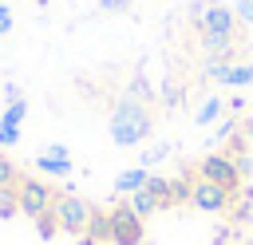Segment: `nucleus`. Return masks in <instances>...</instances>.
<instances>
[{
  "mask_svg": "<svg viewBox=\"0 0 253 245\" xmlns=\"http://www.w3.org/2000/svg\"><path fill=\"white\" fill-rule=\"evenodd\" d=\"M150 126H154V119L138 99H123L115 107V115H111V138L119 146H138L150 134Z\"/></svg>",
  "mask_w": 253,
  "mask_h": 245,
  "instance_id": "1",
  "label": "nucleus"
},
{
  "mask_svg": "<svg viewBox=\"0 0 253 245\" xmlns=\"http://www.w3.org/2000/svg\"><path fill=\"white\" fill-rule=\"evenodd\" d=\"M8 194H16L20 213L32 217V221H40L43 213H51V205H55V198H59V190L47 186V182H40V178H20Z\"/></svg>",
  "mask_w": 253,
  "mask_h": 245,
  "instance_id": "2",
  "label": "nucleus"
},
{
  "mask_svg": "<svg viewBox=\"0 0 253 245\" xmlns=\"http://www.w3.org/2000/svg\"><path fill=\"white\" fill-rule=\"evenodd\" d=\"M51 217H55V225H59L63 233L83 237L87 225H91V217H95V205L83 202L79 194H63V190H59V198H55V205H51Z\"/></svg>",
  "mask_w": 253,
  "mask_h": 245,
  "instance_id": "3",
  "label": "nucleus"
},
{
  "mask_svg": "<svg viewBox=\"0 0 253 245\" xmlns=\"http://www.w3.org/2000/svg\"><path fill=\"white\" fill-rule=\"evenodd\" d=\"M194 174H198L202 182H213V186L229 190V194H241V174H237V166H233V158H229L225 150L206 154L202 162H194Z\"/></svg>",
  "mask_w": 253,
  "mask_h": 245,
  "instance_id": "4",
  "label": "nucleus"
},
{
  "mask_svg": "<svg viewBox=\"0 0 253 245\" xmlns=\"http://www.w3.org/2000/svg\"><path fill=\"white\" fill-rule=\"evenodd\" d=\"M194 20L202 28V36H217V40H237V16L225 4H194Z\"/></svg>",
  "mask_w": 253,
  "mask_h": 245,
  "instance_id": "5",
  "label": "nucleus"
},
{
  "mask_svg": "<svg viewBox=\"0 0 253 245\" xmlns=\"http://www.w3.org/2000/svg\"><path fill=\"white\" fill-rule=\"evenodd\" d=\"M107 213H111V245H142V217L126 202L111 205Z\"/></svg>",
  "mask_w": 253,
  "mask_h": 245,
  "instance_id": "6",
  "label": "nucleus"
},
{
  "mask_svg": "<svg viewBox=\"0 0 253 245\" xmlns=\"http://www.w3.org/2000/svg\"><path fill=\"white\" fill-rule=\"evenodd\" d=\"M233 198H237V194H229V190H221V186L198 178V182H194V194H190V205L202 209V213H225Z\"/></svg>",
  "mask_w": 253,
  "mask_h": 245,
  "instance_id": "7",
  "label": "nucleus"
},
{
  "mask_svg": "<svg viewBox=\"0 0 253 245\" xmlns=\"http://www.w3.org/2000/svg\"><path fill=\"white\" fill-rule=\"evenodd\" d=\"M36 166L43 170V174H71V158H67V150L63 146H43L40 154H36Z\"/></svg>",
  "mask_w": 253,
  "mask_h": 245,
  "instance_id": "8",
  "label": "nucleus"
},
{
  "mask_svg": "<svg viewBox=\"0 0 253 245\" xmlns=\"http://www.w3.org/2000/svg\"><path fill=\"white\" fill-rule=\"evenodd\" d=\"M146 178H150V174H146V166H134V170H123V174L115 178V190L130 198L134 190H142V186H146Z\"/></svg>",
  "mask_w": 253,
  "mask_h": 245,
  "instance_id": "9",
  "label": "nucleus"
},
{
  "mask_svg": "<svg viewBox=\"0 0 253 245\" xmlns=\"http://www.w3.org/2000/svg\"><path fill=\"white\" fill-rule=\"evenodd\" d=\"M126 205H130L138 217H150V213H158V209H162V202H158V198H154L146 186H142V190H134V194L126 198Z\"/></svg>",
  "mask_w": 253,
  "mask_h": 245,
  "instance_id": "10",
  "label": "nucleus"
},
{
  "mask_svg": "<svg viewBox=\"0 0 253 245\" xmlns=\"http://www.w3.org/2000/svg\"><path fill=\"white\" fill-rule=\"evenodd\" d=\"M87 237H95L99 245H111V213L107 209H95V217L87 225Z\"/></svg>",
  "mask_w": 253,
  "mask_h": 245,
  "instance_id": "11",
  "label": "nucleus"
},
{
  "mask_svg": "<svg viewBox=\"0 0 253 245\" xmlns=\"http://www.w3.org/2000/svg\"><path fill=\"white\" fill-rule=\"evenodd\" d=\"M20 178H24V174L16 170V162H12L8 154H0V194H8V190L20 182Z\"/></svg>",
  "mask_w": 253,
  "mask_h": 245,
  "instance_id": "12",
  "label": "nucleus"
},
{
  "mask_svg": "<svg viewBox=\"0 0 253 245\" xmlns=\"http://www.w3.org/2000/svg\"><path fill=\"white\" fill-rule=\"evenodd\" d=\"M221 107H225L221 99H206V103H202V111H198V126H206V122H213V119L221 115Z\"/></svg>",
  "mask_w": 253,
  "mask_h": 245,
  "instance_id": "13",
  "label": "nucleus"
},
{
  "mask_svg": "<svg viewBox=\"0 0 253 245\" xmlns=\"http://www.w3.org/2000/svg\"><path fill=\"white\" fill-rule=\"evenodd\" d=\"M24 115H28V103H24V99H16V103H8V107H4V115H0V119L20 126V122H24Z\"/></svg>",
  "mask_w": 253,
  "mask_h": 245,
  "instance_id": "14",
  "label": "nucleus"
},
{
  "mask_svg": "<svg viewBox=\"0 0 253 245\" xmlns=\"http://www.w3.org/2000/svg\"><path fill=\"white\" fill-rule=\"evenodd\" d=\"M36 233H40V237H43V241H51V237H55V233H59V225H55V217H51V213H43V217H40V221H36Z\"/></svg>",
  "mask_w": 253,
  "mask_h": 245,
  "instance_id": "15",
  "label": "nucleus"
},
{
  "mask_svg": "<svg viewBox=\"0 0 253 245\" xmlns=\"http://www.w3.org/2000/svg\"><path fill=\"white\" fill-rule=\"evenodd\" d=\"M12 142H20V126L0 119V146H12Z\"/></svg>",
  "mask_w": 253,
  "mask_h": 245,
  "instance_id": "16",
  "label": "nucleus"
},
{
  "mask_svg": "<svg viewBox=\"0 0 253 245\" xmlns=\"http://www.w3.org/2000/svg\"><path fill=\"white\" fill-rule=\"evenodd\" d=\"M20 205H16V194H0V217H16Z\"/></svg>",
  "mask_w": 253,
  "mask_h": 245,
  "instance_id": "17",
  "label": "nucleus"
},
{
  "mask_svg": "<svg viewBox=\"0 0 253 245\" xmlns=\"http://www.w3.org/2000/svg\"><path fill=\"white\" fill-rule=\"evenodd\" d=\"M233 16H237V20H245V24H253V0H237Z\"/></svg>",
  "mask_w": 253,
  "mask_h": 245,
  "instance_id": "18",
  "label": "nucleus"
},
{
  "mask_svg": "<svg viewBox=\"0 0 253 245\" xmlns=\"http://www.w3.org/2000/svg\"><path fill=\"white\" fill-rule=\"evenodd\" d=\"M166 150H170V146H150V150L142 154V166H154L158 158H166Z\"/></svg>",
  "mask_w": 253,
  "mask_h": 245,
  "instance_id": "19",
  "label": "nucleus"
},
{
  "mask_svg": "<svg viewBox=\"0 0 253 245\" xmlns=\"http://www.w3.org/2000/svg\"><path fill=\"white\" fill-rule=\"evenodd\" d=\"M8 32H12V8L0 4V36H8Z\"/></svg>",
  "mask_w": 253,
  "mask_h": 245,
  "instance_id": "20",
  "label": "nucleus"
},
{
  "mask_svg": "<svg viewBox=\"0 0 253 245\" xmlns=\"http://www.w3.org/2000/svg\"><path fill=\"white\" fill-rule=\"evenodd\" d=\"M126 4H130V0H99V8H103V12H123Z\"/></svg>",
  "mask_w": 253,
  "mask_h": 245,
  "instance_id": "21",
  "label": "nucleus"
},
{
  "mask_svg": "<svg viewBox=\"0 0 253 245\" xmlns=\"http://www.w3.org/2000/svg\"><path fill=\"white\" fill-rule=\"evenodd\" d=\"M241 134H245V142H249V146H253V115H249V119H245V122H241Z\"/></svg>",
  "mask_w": 253,
  "mask_h": 245,
  "instance_id": "22",
  "label": "nucleus"
},
{
  "mask_svg": "<svg viewBox=\"0 0 253 245\" xmlns=\"http://www.w3.org/2000/svg\"><path fill=\"white\" fill-rule=\"evenodd\" d=\"M75 245H99V241H95V237H87V233H83V237H75Z\"/></svg>",
  "mask_w": 253,
  "mask_h": 245,
  "instance_id": "23",
  "label": "nucleus"
},
{
  "mask_svg": "<svg viewBox=\"0 0 253 245\" xmlns=\"http://www.w3.org/2000/svg\"><path fill=\"white\" fill-rule=\"evenodd\" d=\"M40 4H47V0H40Z\"/></svg>",
  "mask_w": 253,
  "mask_h": 245,
  "instance_id": "24",
  "label": "nucleus"
}]
</instances>
